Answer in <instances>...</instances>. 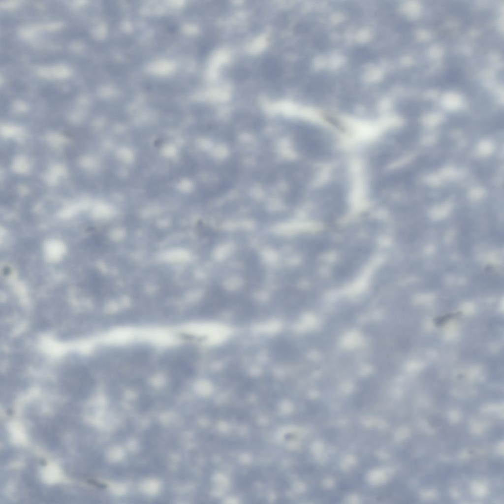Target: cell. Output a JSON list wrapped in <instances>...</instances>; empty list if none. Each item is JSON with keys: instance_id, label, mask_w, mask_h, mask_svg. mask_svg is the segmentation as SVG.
<instances>
[{"instance_id": "obj_1", "label": "cell", "mask_w": 504, "mask_h": 504, "mask_svg": "<svg viewBox=\"0 0 504 504\" xmlns=\"http://www.w3.org/2000/svg\"><path fill=\"white\" fill-rule=\"evenodd\" d=\"M62 382L66 387L74 390L88 389L93 384V379L89 372L81 367L67 369L63 374Z\"/></svg>"}]
</instances>
